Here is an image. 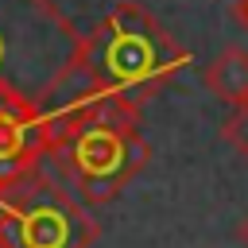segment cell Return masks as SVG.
I'll list each match as a JSON object with an SVG mask.
<instances>
[{"instance_id": "52a82bcc", "label": "cell", "mask_w": 248, "mask_h": 248, "mask_svg": "<svg viewBox=\"0 0 248 248\" xmlns=\"http://www.w3.org/2000/svg\"><path fill=\"white\" fill-rule=\"evenodd\" d=\"M221 140L248 163V105H232V112L221 120Z\"/></svg>"}, {"instance_id": "ba28073f", "label": "cell", "mask_w": 248, "mask_h": 248, "mask_svg": "<svg viewBox=\"0 0 248 248\" xmlns=\"http://www.w3.org/2000/svg\"><path fill=\"white\" fill-rule=\"evenodd\" d=\"M236 240L248 248V213H244V217H240V225H236Z\"/></svg>"}, {"instance_id": "9c48e42d", "label": "cell", "mask_w": 248, "mask_h": 248, "mask_svg": "<svg viewBox=\"0 0 248 248\" xmlns=\"http://www.w3.org/2000/svg\"><path fill=\"white\" fill-rule=\"evenodd\" d=\"M232 8H236V16H240V23H244V27H248V0H236V4H232Z\"/></svg>"}, {"instance_id": "3957f363", "label": "cell", "mask_w": 248, "mask_h": 248, "mask_svg": "<svg viewBox=\"0 0 248 248\" xmlns=\"http://www.w3.org/2000/svg\"><path fill=\"white\" fill-rule=\"evenodd\" d=\"M101 221L43 167L0 194V248H93Z\"/></svg>"}, {"instance_id": "5b68a950", "label": "cell", "mask_w": 248, "mask_h": 248, "mask_svg": "<svg viewBox=\"0 0 248 248\" xmlns=\"http://www.w3.org/2000/svg\"><path fill=\"white\" fill-rule=\"evenodd\" d=\"M70 116L74 101L50 108L16 81L0 78V194L54 159L58 143L66 140Z\"/></svg>"}, {"instance_id": "8992f818", "label": "cell", "mask_w": 248, "mask_h": 248, "mask_svg": "<svg viewBox=\"0 0 248 248\" xmlns=\"http://www.w3.org/2000/svg\"><path fill=\"white\" fill-rule=\"evenodd\" d=\"M202 85L221 105H244L248 101V50L244 46H221L202 66Z\"/></svg>"}, {"instance_id": "277c9868", "label": "cell", "mask_w": 248, "mask_h": 248, "mask_svg": "<svg viewBox=\"0 0 248 248\" xmlns=\"http://www.w3.org/2000/svg\"><path fill=\"white\" fill-rule=\"evenodd\" d=\"M78 46H81V35L58 12L54 0H0V78L4 81L19 85V74H16V62H19L23 74L46 66L66 85L78 81L81 89Z\"/></svg>"}, {"instance_id": "7a4b0ae2", "label": "cell", "mask_w": 248, "mask_h": 248, "mask_svg": "<svg viewBox=\"0 0 248 248\" xmlns=\"http://www.w3.org/2000/svg\"><path fill=\"white\" fill-rule=\"evenodd\" d=\"M151 143L143 136L140 105L124 97H74V116L54 163L85 205L116 202L147 167Z\"/></svg>"}, {"instance_id": "30bf717a", "label": "cell", "mask_w": 248, "mask_h": 248, "mask_svg": "<svg viewBox=\"0 0 248 248\" xmlns=\"http://www.w3.org/2000/svg\"><path fill=\"white\" fill-rule=\"evenodd\" d=\"M244 105H248V101H244Z\"/></svg>"}, {"instance_id": "6da1fadb", "label": "cell", "mask_w": 248, "mask_h": 248, "mask_svg": "<svg viewBox=\"0 0 248 248\" xmlns=\"http://www.w3.org/2000/svg\"><path fill=\"white\" fill-rule=\"evenodd\" d=\"M182 66H190V50L136 0H120L78 46L85 97H124L143 105Z\"/></svg>"}]
</instances>
